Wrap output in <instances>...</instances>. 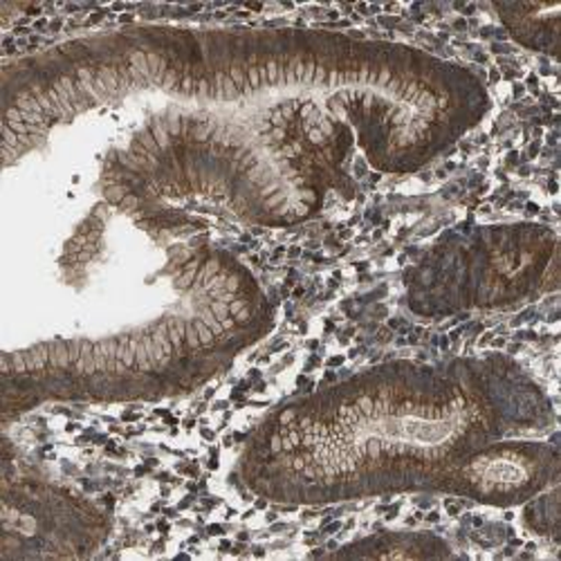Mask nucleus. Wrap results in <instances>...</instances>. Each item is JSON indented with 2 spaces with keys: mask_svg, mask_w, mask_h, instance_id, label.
I'll return each instance as SVG.
<instances>
[{
  "mask_svg": "<svg viewBox=\"0 0 561 561\" xmlns=\"http://www.w3.org/2000/svg\"><path fill=\"white\" fill-rule=\"evenodd\" d=\"M465 477L485 492H510L530 479V470L512 454H485L470 462Z\"/></svg>",
  "mask_w": 561,
  "mask_h": 561,
  "instance_id": "1",
  "label": "nucleus"
}]
</instances>
